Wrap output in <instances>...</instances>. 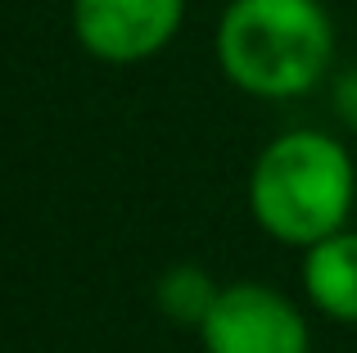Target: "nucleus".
Instances as JSON below:
<instances>
[{
    "label": "nucleus",
    "mask_w": 357,
    "mask_h": 353,
    "mask_svg": "<svg viewBox=\"0 0 357 353\" xmlns=\"http://www.w3.org/2000/svg\"><path fill=\"white\" fill-rule=\"evenodd\" d=\"M357 168L340 136L294 127L258 150L249 168V213L276 245L312 249L349 227Z\"/></svg>",
    "instance_id": "f257e3e1"
},
{
    "label": "nucleus",
    "mask_w": 357,
    "mask_h": 353,
    "mask_svg": "<svg viewBox=\"0 0 357 353\" xmlns=\"http://www.w3.org/2000/svg\"><path fill=\"white\" fill-rule=\"evenodd\" d=\"M218 63L253 100L312 96L335 63V23L321 0H231L218 23Z\"/></svg>",
    "instance_id": "f03ea898"
},
{
    "label": "nucleus",
    "mask_w": 357,
    "mask_h": 353,
    "mask_svg": "<svg viewBox=\"0 0 357 353\" xmlns=\"http://www.w3.org/2000/svg\"><path fill=\"white\" fill-rule=\"evenodd\" d=\"M204 353H312L303 308L271 285L236 281L222 285L218 303L199 326Z\"/></svg>",
    "instance_id": "7ed1b4c3"
},
{
    "label": "nucleus",
    "mask_w": 357,
    "mask_h": 353,
    "mask_svg": "<svg viewBox=\"0 0 357 353\" xmlns=\"http://www.w3.org/2000/svg\"><path fill=\"white\" fill-rule=\"evenodd\" d=\"M185 0H73V36L100 63H145L181 32Z\"/></svg>",
    "instance_id": "20e7f679"
},
{
    "label": "nucleus",
    "mask_w": 357,
    "mask_h": 353,
    "mask_svg": "<svg viewBox=\"0 0 357 353\" xmlns=\"http://www.w3.org/2000/svg\"><path fill=\"white\" fill-rule=\"evenodd\" d=\"M303 294L321 317L357 326V231H335L303 249Z\"/></svg>",
    "instance_id": "39448f33"
},
{
    "label": "nucleus",
    "mask_w": 357,
    "mask_h": 353,
    "mask_svg": "<svg viewBox=\"0 0 357 353\" xmlns=\"http://www.w3.org/2000/svg\"><path fill=\"white\" fill-rule=\"evenodd\" d=\"M218 294H222V285L213 281L199 263L167 267V272L158 276V285H154V299H158V308H163V317L176 322V326H195V331L204 326L208 308L218 303Z\"/></svg>",
    "instance_id": "423d86ee"
},
{
    "label": "nucleus",
    "mask_w": 357,
    "mask_h": 353,
    "mask_svg": "<svg viewBox=\"0 0 357 353\" xmlns=\"http://www.w3.org/2000/svg\"><path fill=\"white\" fill-rule=\"evenodd\" d=\"M331 100H335V118H340L349 132H357V63L344 68L331 87Z\"/></svg>",
    "instance_id": "0eeeda50"
}]
</instances>
